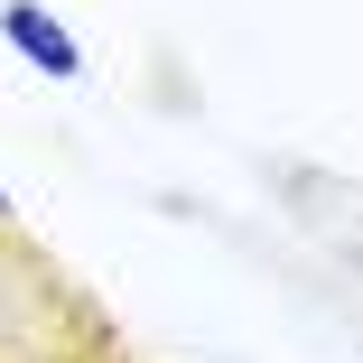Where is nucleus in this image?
I'll use <instances>...</instances> for the list:
<instances>
[{"label":"nucleus","mask_w":363,"mask_h":363,"mask_svg":"<svg viewBox=\"0 0 363 363\" xmlns=\"http://www.w3.org/2000/svg\"><path fill=\"white\" fill-rule=\"evenodd\" d=\"M0 38H10V56L38 65L47 84H75V75H84V38L65 28L47 0H10V10H0Z\"/></svg>","instance_id":"nucleus-1"},{"label":"nucleus","mask_w":363,"mask_h":363,"mask_svg":"<svg viewBox=\"0 0 363 363\" xmlns=\"http://www.w3.org/2000/svg\"><path fill=\"white\" fill-rule=\"evenodd\" d=\"M0 224H10V186H0Z\"/></svg>","instance_id":"nucleus-2"}]
</instances>
